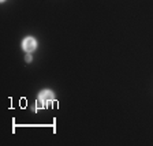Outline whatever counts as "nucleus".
<instances>
[{
	"label": "nucleus",
	"mask_w": 153,
	"mask_h": 146,
	"mask_svg": "<svg viewBox=\"0 0 153 146\" xmlns=\"http://www.w3.org/2000/svg\"><path fill=\"white\" fill-rule=\"evenodd\" d=\"M22 48L25 49L26 52H33L37 48V41H36L33 37H27L23 40L22 42Z\"/></svg>",
	"instance_id": "1"
},
{
	"label": "nucleus",
	"mask_w": 153,
	"mask_h": 146,
	"mask_svg": "<svg viewBox=\"0 0 153 146\" xmlns=\"http://www.w3.org/2000/svg\"><path fill=\"white\" fill-rule=\"evenodd\" d=\"M38 99L42 100V101H45V104H47V108H49V107H51V102L53 101V99H55V96H53V93H52L51 90H44V92L40 93Z\"/></svg>",
	"instance_id": "2"
},
{
	"label": "nucleus",
	"mask_w": 153,
	"mask_h": 146,
	"mask_svg": "<svg viewBox=\"0 0 153 146\" xmlns=\"http://www.w3.org/2000/svg\"><path fill=\"white\" fill-rule=\"evenodd\" d=\"M26 62H32V56H30V55H27V56H26Z\"/></svg>",
	"instance_id": "3"
},
{
	"label": "nucleus",
	"mask_w": 153,
	"mask_h": 146,
	"mask_svg": "<svg viewBox=\"0 0 153 146\" xmlns=\"http://www.w3.org/2000/svg\"><path fill=\"white\" fill-rule=\"evenodd\" d=\"M1 1H4V0H1Z\"/></svg>",
	"instance_id": "4"
}]
</instances>
